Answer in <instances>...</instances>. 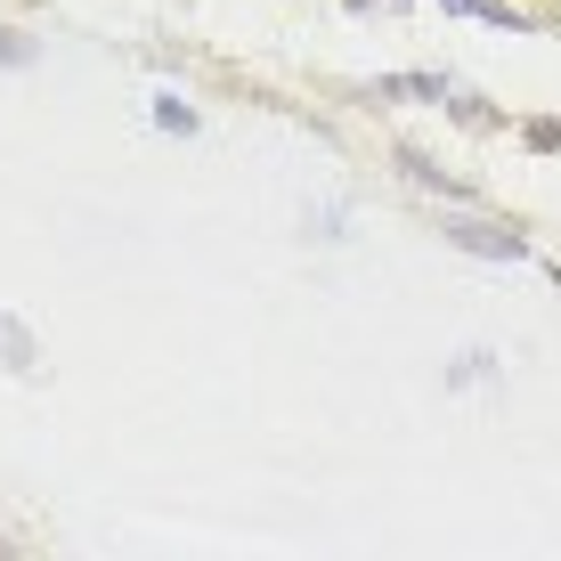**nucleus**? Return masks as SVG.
Here are the masks:
<instances>
[{
	"instance_id": "nucleus-5",
	"label": "nucleus",
	"mask_w": 561,
	"mask_h": 561,
	"mask_svg": "<svg viewBox=\"0 0 561 561\" xmlns=\"http://www.w3.org/2000/svg\"><path fill=\"white\" fill-rule=\"evenodd\" d=\"M472 382H496V351H463L448 366V391H472Z\"/></svg>"
},
{
	"instance_id": "nucleus-9",
	"label": "nucleus",
	"mask_w": 561,
	"mask_h": 561,
	"mask_svg": "<svg viewBox=\"0 0 561 561\" xmlns=\"http://www.w3.org/2000/svg\"><path fill=\"white\" fill-rule=\"evenodd\" d=\"M351 9H358V16H375V9H408V0H351Z\"/></svg>"
},
{
	"instance_id": "nucleus-7",
	"label": "nucleus",
	"mask_w": 561,
	"mask_h": 561,
	"mask_svg": "<svg viewBox=\"0 0 561 561\" xmlns=\"http://www.w3.org/2000/svg\"><path fill=\"white\" fill-rule=\"evenodd\" d=\"M33 57H42V49H33V33L0 25V66H33Z\"/></svg>"
},
{
	"instance_id": "nucleus-3",
	"label": "nucleus",
	"mask_w": 561,
	"mask_h": 561,
	"mask_svg": "<svg viewBox=\"0 0 561 561\" xmlns=\"http://www.w3.org/2000/svg\"><path fill=\"white\" fill-rule=\"evenodd\" d=\"M154 130H163V139H196L204 130V114L180 99V90H154Z\"/></svg>"
},
{
	"instance_id": "nucleus-6",
	"label": "nucleus",
	"mask_w": 561,
	"mask_h": 561,
	"mask_svg": "<svg viewBox=\"0 0 561 561\" xmlns=\"http://www.w3.org/2000/svg\"><path fill=\"white\" fill-rule=\"evenodd\" d=\"M301 228H309V237H318V244H342V228H351V211H342V204H309V211H301Z\"/></svg>"
},
{
	"instance_id": "nucleus-4",
	"label": "nucleus",
	"mask_w": 561,
	"mask_h": 561,
	"mask_svg": "<svg viewBox=\"0 0 561 561\" xmlns=\"http://www.w3.org/2000/svg\"><path fill=\"white\" fill-rule=\"evenodd\" d=\"M448 16H480V25H496V33H529V16L513 9V0H439Z\"/></svg>"
},
{
	"instance_id": "nucleus-2",
	"label": "nucleus",
	"mask_w": 561,
	"mask_h": 561,
	"mask_svg": "<svg viewBox=\"0 0 561 561\" xmlns=\"http://www.w3.org/2000/svg\"><path fill=\"white\" fill-rule=\"evenodd\" d=\"M0 366H9V375H25V382L42 375V342H33L25 325L9 318V309H0Z\"/></svg>"
},
{
	"instance_id": "nucleus-8",
	"label": "nucleus",
	"mask_w": 561,
	"mask_h": 561,
	"mask_svg": "<svg viewBox=\"0 0 561 561\" xmlns=\"http://www.w3.org/2000/svg\"><path fill=\"white\" fill-rule=\"evenodd\" d=\"M520 139H529V147H546V154H553V147H561V123H520Z\"/></svg>"
},
{
	"instance_id": "nucleus-1",
	"label": "nucleus",
	"mask_w": 561,
	"mask_h": 561,
	"mask_svg": "<svg viewBox=\"0 0 561 561\" xmlns=\"http://www.w3.org/2000/svg\"><path fill=\"white\" fill-rule=\"evenodd\" d=\"M439 237H448L456 253H472V261H529V244H520L513 228H496V220H448Z\"/></svg>"
}]
</instances>
